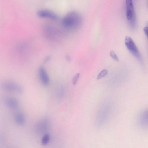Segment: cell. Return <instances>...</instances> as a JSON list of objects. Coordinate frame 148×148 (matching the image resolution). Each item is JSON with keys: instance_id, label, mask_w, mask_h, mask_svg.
<instances>
[{"instance_id": "3957f363", "label": "cell", "mask_w": 148, "mask_h": 148, "mask_svg": "<svg viewBox=\"0 0 148 148\" xmlns=\"http://www.w3.org/2000/svg\"><path fill=\"white\" fill-rule=\"evenodd\" d=\"M2 86L5 90L8 92L17 94H21L23 92V88L21 86L12 81H4Z\"/></svg>"}, {"instance_id": "8fae6325", "label": "cell", "mask_w": 148, "mask_h": 148, "mask_svg": "<svg viewBox=\"0 0 148 148\" xmlns=\"http://www.w3.org/2000/svg\"><path fill=\"white\" fill-rule=\"evenodd\" d=\"M108 71L106 69H103L101 71L98 75L97 79H100L105 76L107 74Z\"/></svg>"}, {"instance_id": "5bb4252c", "label": "cell", "mask_w": 148, "mask_h": 148, "mask_svg": "<svg viewBox=\"0 0 148 148\" xmlns=\"http://www.w3.org/2000/svg\"><path fill=\"white\" fill-rule=\"evenodd\" d=\"M79 76V74L77 73L75 75L73 78L72 82L73 85H75L77 83Z\"/></svg>"}, {"instance_id": "9c48e42d", "label": "cell", "mask_w": 148, "mask_h": 148, "mask_svg": "<svg viewBox=\"0 0 148 148\" xmlns=\"http://www.w3.org/2000/svg\"><path fill=\"white\" fill-rule=\"evenodd\" d=\"M49 125L48 120L44 119L40 121L37 123L36 128L39 131L43 132L48 128Z\"/></svg>"}, {"instance_id": "9a60e30c", "label": "cell", "mask_w": 148, "mask_h": 148, "mask_svg": "<svg viewBox=\"0 0 148 148\" xmlns=\"http://www.w3.org/2000/svg\"><path fill=\"white\" fill-rule=\"evenodd\" d=\"M144 32L148 38V26H145L143 28Z\"/></svg>"}, {"instance_id": "6da1fadb", "label": "cell", "mask_w": 148, "mask_h": 148, "mask_svg": "<svg viewBox=\"0 0 148 148\" xmlns=\"http://www.w3.org/2000/svg\"><path fill=\"white\" fill-rule=\"evenodd\" d=\"M82 22V18L80 15L76 12L68 13L63 18V25L66 28L75 30L79 27Z\"/></svg>"}, {"instance_id": "ba28073f", "label": "cell", "mask_w": 148, "mask_h": 148, "mask_svg": "<svg viewBox=\"0 0 148 148\" xmlns=\"http://www.w3.org/2000/svg\"><path fill=\"white\" fill-rule=\"evenodd\" d=\"M38 72L42 84L45 86L48 85L49 82V77L45 68L42 66L40 67L39 69Z\"/></svg>"}, {"instance_id": "4fadbf2b", "label": "cell", "mask_w": 148, "mask_h": 148, "mask_svg": "<svg viewBox=\"0 0 148 148\" xmlns=\"http://www.w3.org/2000/svg\"><path fill=\"white\" fill-rule=\"evenodd\" d=\"M110 56L114 60L116 61H119V59L115 52L113 50H111L110 52Z\"/></svg>"}, {"instance_id": "7c38bea8", "label": "cell", "mask_w": 148, "mask_h": 148, "mask_svg": "<svg viewBox=\"0 0 148 148\" xmlns=\"http://www.w3.org/2000/svg\"><path fill=\"white\" fill-rule=\"evenodd\" d=\"M50 139V136L48 134L45 135L43 137L42 140V143L45 145L48 143Z\"/></svg>"}, {"instance_id": "52a82bcc", "label": "cell", "mask_w": 148, "mask_h": 148, "mask_svg": "<svg viewBox=\"0 0 148 148\" xmlns=\"http://www.w3.org/2000/svg\"><path fill=\"white\" fill-rule=\"evenodd\" d=\"M138 122L141 127H148V108L141 113L139 117Z\"/></svg>"}, {"instance_id": "8992f818", "label": "cell", "mask_w": 148, "mask_h": 148, "mask_svg": "<svg viewBox=\"0 0 148 148\" xmlns=\"http://www.w3.org/2000/svg\"><path fill=\"white\" fill-rule=\"evenodd\" d=\"M5 101L6 105L12 109H16L19 106V101L17 99L14 97H7L5 99Z\"/></svg>"}, {"instance_id": "277c9868", "label": "cell", "mask_w": 148, "mask_h": 148, "mask_svg": "<svg viewBox=\"0 0 148 148\" xmlns=\"http://www.w3.org/2000/svg\"><path fill=\"white\" fill-rule=\"evenodd\" d=\"M126 16L127 19L131 22L134 20V12L133 2L132 0L125 1Z\"/></svg>"}, {"instance_id": "30bf717a", "label": "cell", "mask_w": 148, "mask_h": 148, "mask_svg": "<svg viewBox=\"0 0 148 148\" xmlns=\"http://www.w3.org/2000/svg\"><path fill=\"white\" fill-rule=\"evenodd\" d=\"M14 119L16 122L19 124H23L25 121L24 115L20 112L17 113L15 114Z\"/></svg>"}, {"instance_id": "5b68a950", "label": "cell", "mask_w": 148, "mask_h": 148, "mask_svg": "<svg viewBox=\"0 0 148 148\" xmlns=\"http://www.w3.org/2000/svg\"><path fill=\"white\" fill-rule=\"evenodd\" d=\"M37 15L41 17L48 18L52 19H56L58 16L55 13L47 10H41L37 12Z\"/></svg>"}, {"instance_id": "7a4b0ae2", "label": "cell", "mask_w": 148, "mask_h": 148, "mask_svg": "<svg viewBox=\"0 0 148 148\" xmlns=\"http://www.w3.org/2000/svg\"><path fill=\"white\" fill-rule=\"evenodd\" d=\"M125 43L128 50L140 62H142L141 54L132 38L129 36H126L125 39Z\"/></svg>"}]
</instances>
